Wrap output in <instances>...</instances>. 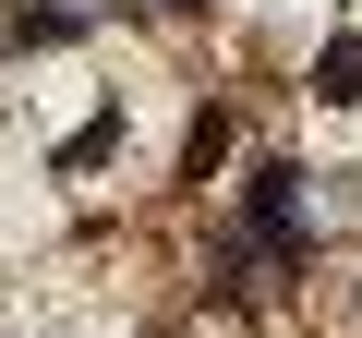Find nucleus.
<instances>
[{
	"label": "nucleus",
	"instance_id": "obj_1",
	"mask_svg": "<svg viewBox=\"0 0 362 338\" xmlns=\"http://www.w3.org/2000/svg\"><path fill=\"white\" fill-rule=\"evenodd\" d=\"M254 230H266V254H302V182H290V169L254 182Z\"/></svg>",
	"mask_w": 362,
	"mask_h": 338
},
{
	"label": "nucleus",
	"instance_id": "obj_2",
	"mask_svg": "<svg viewBox=\"0 0 362 338\" xmlns=\"http://www.w3.org/2000/svg\"><path fill=\"white\" fill-rule=\"evenodd\" d=\"M326 97H362V37H338V49H326Z\"/></svg>",
	"mask_w": 362,
	"mask_h": 338
}]
</instances>
